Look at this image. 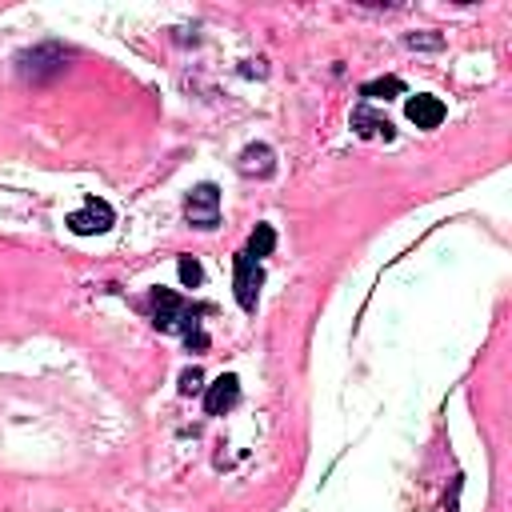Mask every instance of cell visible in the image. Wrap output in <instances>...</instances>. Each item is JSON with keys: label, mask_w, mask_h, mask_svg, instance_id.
<instances>
[{"label": "cell", "mask_w": 512, "mask_h": 512, "mask_svg": "<svg viewBox=\"0 0 512 512\" xmlns=\"http://www.w3.org/2000/svg\"><path fill=\"white\" fill-rule=\"evenodd\" d=\"M64 60H68V52L60 48V44H40V48H32V52H24L20 56V76L24 80H52V76H60L64 72Z\"/></svg>", "instance_id": "3957f363"}, {"label": "cell", "mask_w": 512, "mask_h": 512, "mask_svg": "<svg viewBox=\"0 0 512 512\" xmlns=\"http://www.w3.org/2000/svg\"><path fill=\"white\" fill-rule=\"evenodd\" d=\"M148 308H152V324L160 332H180L188 348H208V336L200 328V316H208V304H188L184 296L168 292V288H152L148 292Z\"/></svg>", "instance_id": "6da1fadb"}, {"label": "cell", "mask_w": 512, "mask_h": 512, "mask_svg": "<svg viewBox=\"0 0 512 512\" xmlns=\"http://www.w3.org/2000/svg\"><path fill=\"white\" fill-rule=\"evenodd\" d=\"M236 168L244 172V176H272L276 172V156H272V148L268 144H248L244 152H240V160H236Z\"/></svg>", "instance_id": "9c48e42d"}, {"label": "cell", "mask_w": 512, "mask_h": 512, "mask_svg": "<svg viewBox=\"0 0 512 512\" xmlns=\"http://www.w3.org/2000/svg\"><path fill=\"white\" fill-rule=\"evenodd\" d=\"M272 248H276V232H272V224H256L252 236H248V248H244V252H248L252 260H260V256H268Z\"/></svg>", "instance_id": "30bf717a"}, {"label": "cell", "mask_w": 512, "mask_h": 512, "mask_svg": "<svg viewBox=\"0 0 512 512\" xmlns=\"http://www.w3.org/2000/svg\"><path fill=\"white\" fill-rule=\"evenodd\" d=\"M184 216L192 228H216L220 224V188L216 184H196L188 196H184Z\"/></svg>", "instance_id": "7a4b0ae2"}, {"label": "cell", "mask_w": 512, "mask_h": 512, "mask_svg": "<svg viewBox=\"0 0 512 512\" xmlns=\"http://www.w3.org/2000/svg\"><path fill=\"white\" fill-rule=\"evenodd\" d=\"M352 132H356V136H364V140H392V136H396L392 120H388V116H380V112H372L368 104H360V108L352 112Z\"/></svg>", "instance_id": "52a82bcc"}, {"label": "cell", "mask_w": 512, "mask_h": 512, "mask_svg": "<svg viewBox=\"0 0 512 512\" xmlns=\"http://www.w3.org/2000/svg\"><path fill=\"white\" fill-rule=\"evenodd\" d=\"M236 400H240V380L228 372V376H220V380L204 392V412H208V416H224Z\"/></svg>", "instance_id": "ba28073f"}, {"label": "cell", "mask_w": 512, "mask_h": 512, "mask_svg": "<svg viewBox=\"0 0 512 512\" xmlns=\"http://www.w3.org/2000/svg\"><path fill=\"white\" fill-rule=\"evenodd\" d=\"M400 92H404V80H400V76H384V80H368V84L360 88V96H364V100H380V96L388 100V96H400Z\"/></svg>", "instance_id": "8fae6325"}, {"label": "cell", "mask_w": 512, "mask_h": 512, "mask_svg": "<svg viewBox=\"0 0 512 512\" xmlns=\"http://www.w3.org/2000/svg\"><path fill=\"white\" fill-rule=\"evenodd\" d=\"M112 220H116V212H112L104 200L88 196V200H84V208H76V212L68 216V228H72L76 236H96V232H108V228H112Z\"/></svg>", "instance_id": "5b68a950"}, {"label": "cell", "mask_w": 512, "mask_h": 512, "mask_svg": "<svg viewBox=\"0 0 512 512\" xmlns=\"http://www.w3.org/2000/svg\"><path fill=\"white\" fill-rule=\"evenodd\" d=\"M408 48H440V36H408Z\"/></svg>", "instance_id": "5bb4252c"}, {"label": "cell", "mask_w": 512, "mask_h": 512, "mask_svg": "<svg viewBox=\"0 0 512 512\" xmlns=\"http://www.w3.org/2000/svg\"><path fill=\"white\" fill-rule=\"evenodd\" d=\"M200 384H204V372H200V368H184V372H180V392H184V396H196Z\"/></svg>", "instance_id": "4fadbf2b"}, {"label": "cell", "mask_w": 512, "mask_h": 512, "mask_svg": "<svg viewBox=\"0 0 512 512\" xmlns=\"http://www.w3.org/2000/svg\"><path fill=\"white\" fill-rule=\"evenodd\" d=\"M232 284H236V300H240V308L252 312V308H256V296H260V284H264V268H260V260H252L248 252H236V260H232Z\"/></svg>", "instance_id": "277c9868"}, {"label": "cell", "mask_w": 512, "mask_h": 512, "mask_svg": "<svg viewBox=\"0 0 512 512\" xmlns=\"http://www.w3.org/2000/svg\"><path fill=\"white\" fill-rule=\"evenodd\" d=\"M176 272H180V284H184V288H196V284L204 280V268H200V264H196L192 256H180Z\"/></svg>", "instance_id": "7c38bea8"}, {"label": "cell", "mask_w": 512, "mask_h": 512, "mask_svg": "<svg viewBox=\"0 0 512 512\" xmlns=\"http://www.w3.org/2000/svg\"><path fill=\"white\" fill-rule=\"evenodd\" d=\"M404 112H408V120L416 124V128H424V132H432V128H440L444 124V100L440 96H412L408 104H404Z\"/></svg>", "instance_id": "8992f818"}]
</instances>
